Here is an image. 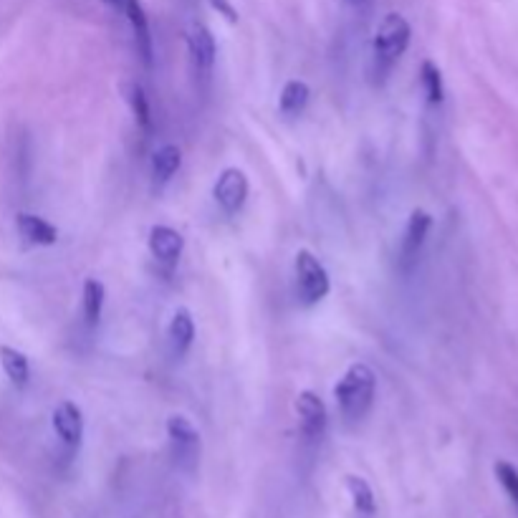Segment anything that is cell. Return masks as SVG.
Listing matches in <instances>:
<instances>
[{
  "mask_svg": "<svg viewBox=\"0 0 518 518\" xmlns=\"http://www.w3.org/2000/svg\"><path fill=\"white\" fill-rule=\"evenodd\" d=\"M374 392H377V374L364 362H354L334 387V400L344 420L357 422L372 410Z\"/></svg>",
  "mask_w": 518,
  "mask_h": 518,
  "instance_id": "6da1fadb",
  "label": "cell"
},
{
  "mask_svg": "<svg viewBox=\"0 0 518 518\" xmlns=\"http://www.w3.org/2000/svg\"><path fill=\"white\" fill-rule=\"evenodd\" d=\"M412 28L405 16L400 13H387L380 21L377 31H374V61L380 64L382 71L392 69L400 61L410 46Z\"/></svg>",
  "mask_w": 518,
  "mask_h": 518,
  "instance_id": "7a4b0ae2",
  "label": "cell"
},
{
  "mask_svg": "<svg viewBox=\"0 0 518 518\" xmlns=\"http://www.w3.org/2000/svg\"><path fill=\"white\" fill-rule=\"evenodd\" d=\"M294 271H296V296L301 299V304L306 306L319 304L321 299L329 296V291H332V281H329V273H326V268L321 266V261L314 256V253L301 248V251L296 253Z\"/></svg>",
  "mask_w": 518,
  "mask_h": 518,
  "instance_id": "3957f363",
  "label": "cell"
},
{
  "mask_svg": "<svg viewBox=\"0 0 518 518\" xmlns=\"http://www.w3.org/2000/svg\"><path fill=\"white\" fill-rule=\"evenodd\" d=\"M167 438H170V453L177 468L193 473L200 463V448H203V443H200V433L193 422H190V417H167Z\"/></svg>",
  "mask_w": 518,
  "mask_h": 518,
  "instance_id": "277c9868",
  "label": "cell"
},
{
  "mask_svg": "<svg viewBox=\"0 0 518 518\" xmlns=\"http://www.w3.org/2000/svg\"><path fill=\"white\" fill-rule=\"evenodd\" d=\"M430 228H433V218L420 208L412 210L410 220H407L405 235H402L400 253H397V266H400L402 273H410L412 268L417 266L422 248H425V241H428Z\"/></svg>",
  "mask_w": 518,
  "mask_h": 518,
  "instance_id": "5b68a950",
  "label": "cell"
},
{
  "mask_svg": "<svg viewBox=\"0 0 518 518\" xmlns=\"http://www.w3.org/2000/svg\"><path fill=\"white\" fill-rule=\"evenodd\" d=\"M213 198L228 215L238 213L248 198V177L238 167H225L213 187Z\"/></svg>",
  "mask_w": 518,
  "mask_h": 518,
  "instance_id": "8992f818",
  "label": "cell"
},
{
  "mask_svg": "<svg viewBox=\"0 0 518 518\" xmlns=\"http://www.w3.org/2000/svg\"><path fill=\"white\" fill-rule=\"evenodd\" d=\"M122 8H124V16H127L129 26H132L134 46H137L139 59H142V64H145L147 69H152V59H155V41H152L150 21H147L145 8H142L139 0H124Z\"/></svg>",
  "mask_w": 518,
  "mask_h": 518,
  "instance_id": "52a82bcc",
  "label": "cell"
},
{
  "mask_svg": "<svg viewBox=\"0 0 518 518\" xmlns=\"http://www.w3.org/2000/svg\"><path fill=\"white\" fill-rule=\"evenodd\" d=\"M51 425H54V433L59 435L66 448H79L81 440H84V415L74 402L66 400L56 405L54 415H51Z\"/></svg>",
  "mask_w": 518,
  "mask_h": 518,
  "instance_id": "ba28073f",
  "label": "cell"
},
{
  "mask_svg": "<svg viewBox=\"0 0 518 518\" xmlns=\"http://www.w3.org/2000/svg\"><path fill=\"white\" fill-rule=\"evenodd\" d=\"M296 412H299L301 430H304L306 438H321L324 435L329 415H326L324 400L316 392H299V397H296Z\"/></svg>",
  "mask_w": 518,
  "mask_h": 518,
  "instance_id": "9c48e42d",
  "label": "cell"
},
{
  "mask_svg": "<svg viewBox=\"0 0 518 518\" xmlns=\"http://www.w3.org/2000/svg\"><path fill=\"white\" fill-rule=\"evenodd\" d=\"M182 248H185L182 235L170 225H155L150 230V253L155 261L165 263V266H175L177 258L182 256Z\"/></svg>",
  "mask_w": 518,
  "mask_h": 518,
  "instance_id": "30bf717a",
  "label": "cell"
},
{
  "mask_svg": "<svg viewBox=\"0 0 518 518\" xmlns=\"http://www.w3.org/2000/svg\"><path fill=\"white\" fill-rule=\"evenodd\" d=\"M187 49H190V59H193V64L200 71L213 69L218 46H215V36L210 33L208 26H203V23L190 26V31H187Z\"/></svg>",
  "mask_w": 518,
  "mask_h": 518,
  "instance_id": "8fae6325",
  "label": "cell"
},
{
  "mask_svg": "<svg viewBox=\"0 0 518 518\" xmlns=\"http://www.w3.org/2000/svg\"><path fill=\"white\" fill-rule=\"evenodd\" d=\"M16 228L21 233L23 241L33 243V246H54L59 241V230L51 225L49 220L33 213H18Z\"/></svg>",
  "mask_w": 518,
  "mask_h": 518,
  "instance_id": "7c38bea8",
  "label": "cell"
},
{
  "mask_svg": "<svg viewBox=\"0 0 518 518\" xmlns=\"http://www.w3.org/2000/svg\"><path fill=\"white\" fill-rule=\"evenodd\" d=\"M167 339H170V347L175 354H185L187 349L193 347V339H195V321L193 314L180 306V309L172 314L170 326H167Z\"/></svg>",
  "mask_w": 518,
  "mask_h": 518,
  "instance_id": "4fadbf2b",
  "label": "cell"
},
{
  "mask_svg": "<svg viewBox=\"0 0 518 518\" xmlns=\"http://www.w3.org/2000/svg\"><path fill=\"white\" fill-rule=\"evenodd\" d=\"M182 165V155L175 145H162L160 150H155L152 155V177H155V185H165L172 180L177 170Z\"/></svg>",
  "mask_w": 518,
  "mask_h": 518,
  "instance_id": "5bb4252c",
  "label": "cell"
},
{
  "mask_svg": "<svg viewBox=\"0 0 518 518\" xmlns=\"http://www.w3.org/2000/svg\"><path fill=\"white\" fill-rule=\"evenodd\" d=\"M81 304H84V319L89 326H97L102 319L104 299H107V291L99 278H86L84 291H81Z\"/></svg>",
  "mask_w": 518,
  "mask_h": 518,
  "instance_id": "9a60e30c",
  "label": "cell"
},
{
  "mask_svg": "<svg viewBox=\"0 0 518 518\" xmlns=\"http://www.w3.org/2000/svg\"><path fill=\"white\" fill-rule=\"evenodd\" d=\"M309 97H311L309 86L299 79H291V81H286L284 91H281L278 109H281L286 117H299V114L306 109V104H309Z\"/></svg>",
  "mask_w": 518,
  "mask_h": 518,
  "instance_id": "2e32d148",
  "label": "cell"
},
{
  "mask_svg": "<svg viewBox=\"0 0 518 518\" xmlns=\"http://www.w3.org/2000/svg\"><path fill=\"white\" fill-rule=\"evenodd\" d=\"M124 97H127L129 109H132L134 119L142 127V132L150 134L152 132V109H150V99H147L145 89L137 84V81H129L124 84Z\"/></svg>",
  "mask_w": 518,
  "mask_h": 518,
  "instance_id": "e0dca14e",
  "label": "cell"
},
{
  "mask_svg": "<svg viewBox=\"0 0 518 518\" xmlns=\"http://www.w3.org/2000/svg\"><path fill=\"white\" fill-rule=\"evenodd\" d=\"M0 364H3V372H6L8 380L16 387L28 385V377H31V364L23 352L13 347H0Z\"/></svg>",
  "mask_w": 518,
  "mask_h": 518,
  "instance_id": "ac0fdd59",
  "label": "cell"
},
{
  "mask_svg": "<svg viewBox=\"0 0 518 518\" xmlns=\"http://www.w3.org/2000/svg\"><path fill=\"white\" fill-rule=\"evenodd\" d=\"M347 493L352 498L354 511L362 513V516H374L377 511V501H374V491L362 476H347Z\"/></svg>",
  "mask_w": 518,
  "mask_h": 518,
  "instance_id": "d6986e66",
  "label": "cell"
},
{
  "mask_svg": "<svg viewBox=\"0 0 518 518\" xmlns=\"http://www.w3.org/2000/svg\"><path fill=\"white\" fill-rule=\"evenodd\" d=\"M420 84L422 91H425V97H428L430 104H440L445 97V89H443V74H440L438 66L433 61H425L420 66Z\"/></svg>",
  "mask_w": 518,
  "mask_h": 518,
  "instance_id": "ffe728a7",
  "label": "cell"
},
{
  "mask_svg": "<svg viewBox=\"0 0 518 518\" xmlns=\"http://www.w3.org/2000/svg\"><path fill=\"white\" fill-rule=\"evenodd\" d=\"M496 478H498V483H501L503 491L508 493V498H511L513 506H516V511H518V470L513 468L511 463H506V460H498V463H496Z\"/></svg>",
  "mask_w": 518,
  "mask_h": 518,
  "instance_id": "44dd1931",
  "label": "cell"
},
{
  "mask_svg": "<svg viewBox=\"0 0 518 518\" xmlns=\"http://www.w3.org/2000/svg\"><path fill=\"white\" fill-rule=\"evenodd\" d=\"M210 3H213V8H215V11H220V13H223V16L228 18L230 23H235V21H238V13H235V8L230 6L228 0H210Z\"/></svg>",
  "mask_w": 518,
  "mask_h": 518,
  "instance_id": "7402d4cb",
  "label": "cell"
},
{
  "mask_svg": "<svg viewBox=\"0 0 518 518\" xmlns=\"http://www.w3.org/2000/svg\"><path fill=\"white\" fill-rule=\"evenodd\" d=\"M104 3H109V6H122L124 0H104Z\"/></svg>",
  "mask_w": 518,
  "mask_h": 518,
  "instance_id": "603a6c76",
  "label": "cell"
},
{
  "mask_svg": "<svg viewBox=\"0 0 518 518\" xmlns=\"http://www.w3.org/2000/svg\"><path fill=\"white\" fill-rule=\"evenodd\" d=\"M347 3H364V0H347Z\"/></svg>",
  "mask_w": 518,
  "mask_h": 518,
  "instance_id": "cb8c5ba5",
  "label": "cell"
}]
</instances>
